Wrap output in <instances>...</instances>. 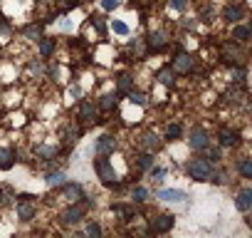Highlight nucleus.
I'll return each mask as SVG.
<instances>
[{
	"mask_svg": "<svg viewBox=\"0 0 252 238\" xmlns=\"http://www.w3.org/2000/svg\"><path fill=\"white\" fill-rule=\"evenodd\" d=\"M13 164H15V154H13V149L0 147V169L8 171V169H13Z\"/></svg>",
	"mask_w": 252,
	"mask_h": 238,
	"instance_id": "393cba45",
	"label": "nucleus"
},
{
	"mask_svg": "<svg viewBox=\"0 0 252 238\" xmlns=\"http://www.w3.org/2000/svg\"><path fill=\"white\" fill-rule=\"evenodd\" d=\"M235 206H237V211L247 213V211L252 208V189H242V191L237 194V198H235Z\"/></svg>",
	"mask_w": 252,
	"mask_h": 238,
	"instance_id": "6ab92c4d",
	"label": "nucleus"
},
{
	"mask_svg": "<svg viewBox=\"0 0 252 238\" xmlns=\"http://www.w3.org/2000/svg\"><path fill=\"white\" fill-rule=\"evenodd\" d=\"M250 38H252L250 25H237V23H235V28H232V40H235V42H240V45H245Z\"/></svg>",
	"mask_w": 252,
	"mask_h": 238,
	"instance_id": "aec40b11",
	"label": "nucleus"
},
{
	"mask_svg": "<svg viewBox=\"0 0 252 238\" xmlns=\"http://www.w3.org/2000/svg\"><path fill=\"white\" fill-rule=\"evenodd\" d=\"M218 144L230 149V147H237L240 144V132L237 129H230V127H220L218 129Z\"/></svg>",
	"mask_w": 252,
	"mask_h": 238,
	"instance_id": "9d476101",
	"label": "nucleus"
},
{
	"mask_svg": "<svg viewBox=\"0 0 252 238\" xmlns=\"http://www.w3.org/2000/svg\"><path fill=\"white\" fill-rule=\"evenodd\" d=\"M111 211H114L116 216H121V221H131V218L136 216V208H134V203H131V206L116 203V206H111Z\"/></svg>",
	"mask_w": 252,
	"mask_h": 238,
	"instance_id": "b1692460",
	"label": "nucleus"
},
{
	"mask_svg": "<svg viewBox=\"0 0 252 238\" xmlns=\"http://www.w3.org/2000/svg\"><path fill=\"white\" fill-rule=\"evenodd\" d=\"M213 18H215L213 5H205V8H203V13H200V20H203V23H213Z\"/></svg>",
	"mask_w": 252,
	"mask_h": 238,
	"instance_id": "58836bf2",
	"label": "nucleus"
},
{
	"mask_svg": "<svg viewBox=\"0 0 252 238\" xmlns=\"http://www.w3.org/2000/svg\"><path fill=\"white\" fill-rule=\"evenodd\" d=\"M188 144L193 152H205V147H210V134L203 127H193L188 134Z\"/></svg>",
	"mask_w": 252,
	"mask_h": 238,
	"instance_id": "0eeeda50",
	"label": "nucleus"
},
{
	"mask_svg": "<svg viewBox=\"0 0 252 238\" xmlns=\"http://www.w3.org/2000/svg\"><path fill=\"white\" fill-rule=\"evenodd\" d=\"M35 211H37V208H35V203H32V201H18V206H15L18 218H20V221H25V223L35 218Z\"/></svg>",
	"mask_w": 252,
	"mask_h": 238,
	"instance_id": "2eb2a0df",
	"label": "nucleus"
},
{
	"mask_svg": "<svg viewBox=\"0 0 252 238\" xmlns=\"http://www.w3.org/2000/svg\"><path fill=\"white\" fill-rule=\"evenodd\" d=\"M237 171H240L242 179H252V159H250V157L237 159Z\"/></svg>",
	"mask_w": 252,
	"mask_h": 238,
	"instance_id": "bb28decb",
	"label": "nucleus"
},
{
	"mask_svg": "<svg viewBox=\"0 0 252 238\" xmlns=\"http://www.w3.org/2000/svg\"><path fill=\"white\" fill-rule=\"evenodd\" d=\"M42 25H45V23H37V25H28V28L23 30V35H25L28 40H40V38H42Z\"/></svg>",
	"mask_w": 252,
	"mask_h": 238,
	"instance_id": "c756f323",
	"label": "nucleus"
},
{
	"mask_svg": "<svg viewBox=\"0 0 252 238\" xmlns=\"http://www.w3.org/2000/svg\"><path fill=\"white\" fill-rule=\"evenodd\" d=\"M84 233H87V236H101V226H99V223H87Z\"/></svg>",
	"mask_w": 252,
	"mask_h": 238,
	"instance_id": "ea45409f",
	"label": "nucleus"
},
{
	"mask_svg": "<svg viewBox=\"0 0 252 238\" xmlns=\"http://www.w3.org/2000/svg\"><path fill=\"white\" fill-rule=\"evenodd\" d=\"M131 201H134V203H146V201H149V189H144V186L131 189Z\"/></svg>",
	"mask_w": 252,
	"mask_h": 238,
	"instance_id": "2f4dec72",
	"label": "nucleus"
},
{
	"mask_svg": "<svg viewBox=\"0 0 252 238\" xmlns=\"http://www.w3.org/2000/svg\"><path fill=\"white\" fill-rule=\"evenodd\" d=\"M37 42H40V55H42V57H50V55H55V47H57V42H55L52 38H40Z\"/></svg>",
	"mask_w": 252,
	"mask_h": 238,
	"instance_id": "a878e982",
	"label": "nucleus"
},
{
	"mask_svg": "<svg viewBox=\"0 0 252 238\" xmlns=\"http://www.w3.org/2000/svg\"><path fill=\"white\" fill-rule=\"evenodd\" d=\"M186 171H188L190 181H208V176L213 171V164L208 159H190L188 166H186Z\"/></svg>",
	"mask_w": 252,
	"mask_h": 238,
	"instance_id": "20e7f679",
	"label": "nucleus"
},
{
	"mask_svg": "<svg viewBox=\"0 0 252 238\" xmlns=\"http://www.w3.org/2000/svg\"><path fill=\"white\" fill-rule=\"evenodd\" d=\"M171 8H176V10L183 13V10L188 8V0H171Z\"/></svg>",
	"mask_w": 252,
	"mask_h": 238,
	"instance_id": "37998d69",
	"label": "nucleus"
},
{
	"mask_svg": "<svg viewBox=\"0 0 252 238\" xmlns=\"http://www.w3.org/2000/svg\"><path fill=\"white\" fill-rule=\"evenodd\" d=\"M94 171H96V176L101 179V184H106V186H114V184L119 181V176H116V169H114V164H111L106 157H99V159H94Z\"/></svg>",
	"mask_w": 252,
	"mask_h": 238,
	"instance_id": "7ed1b4c3",
	"label": "nucleus"
},
{
	"mask_svg": "<svg viewBox=\"0 0 252 238\" xmlns=\"http://www.w3.org/2000/svg\"><path fill=\"white\" fill-rule=\"evenodd\" d=\"M181 134H183V127H181L178 122H173V124H168V127H166V139H168V142L181 139Z\"/></svg>",
	"mask_w": 252,
	"mask_h": 238,
	"instance_id": "7c9ffc66",
	"label": "nucleus"
},
{
	"mask_svg": "<svg viewBox=\"0 0 252 238\" xmlns=\"http://www.w3.org/2000/svg\"><path fill=\"white\" fill-rule=\"evenodd\" d=\"M111 30H114L116 35H129V25L121 23V20H114V23H111Z\"/></svg>",
	"mask_w": 252,
	"mask_h": 238,
	"instance_id": "4c0bfd02",
	"label": "nucleus"
},
{
	"mask_svg": "<svg viewBox=\"0 0 252 238\" xmlns=\"http://www.w3.org/2000/svg\"><path fill=\"white\" fill-rule=\"evenodd\" d=\"M89 25H92L99 35H106V23H104L101 15H92V18H89Z\"/></svg>",
	"mask_w": 252,
	"mask_h": 238,
	"instance_id": "72a5a7b5",
	"label": "nucleus"
},
{
	"mask_svg": "<svg viewBox=\"0 0 252 238\" xmlns=\"http://www.w3.org/2000/svg\"><path fill=\"white\" fill-rule=\"evenodd\" d=\"M171 70H173L176 75H190V72L195 70V57L181 50V52L173 57V65H171Z\"/></svg>",
	"mask_w": 252,
	"mask_h": 238,
	"instance_id": "423d86ee",
	"label": "nucleus"
},
{
	"mask_svg": "<svg viewBox=\"0 0 252 238\" xmlns=\"http://www.w3.org/2000/svg\"><path fill=\"white\" fill-rule=\"evenodd\" d=\"M173 226H176V218L171 213H158V216H154L149 221V231L151 233H168V231H173Z\"/></svg>",
	"mask_w": 252,
	"mask_h": 238,
	"instance_id": "6e6552de",
	"label": "nucleus"
},
{
	"mask_svg": "<svg viewBox=\"0 0 252 238\" xmlns=\"http://www.w3.org/2000/svg\"><path fill=\"white\" fill-rule=\"evenodd\" d=\"M5 201V196H3V189H0V203H3Z\"/></svg>",
	"mask_w": 252,
	"mask_h": 238,
	"instance_id": "49530a36",
	"label": "nucleus"
},
{
	"mask_svg": "<svg viewBox=\"0 0 252 238\" xmlns=\"http://www.w3.org/2000/svg\"><path fill=\"white\" fill-rule=\"evenodd\" d=\"M116 137H111V134H101L99 139H96V144H94V152H96V157H111L114 152H116Z\"/></svg>",
	"mask_w": 252,
	"mask_h": 238,
	"instance_id": "1a4fd4ad",
	"label": "nucleus"
},
{
	"mask_svg": "<svg viewBox=\"0 0 252 238\" xmlns=\"http://www.w3.org/2000/svg\"><path fill=\"white\" fill-rule=\"evenodd\" d=\"M116 102H119V94H116V92H109V94H101V97H99L96 107H99L101 112H111V109L116 107Z\"/></svg>",
	"mask_w": 252,
	"mask_h": 238,
	"instance_id": "4be33fe9",
	"label": "nucleus"
},
{
	"mask_svg": "<svg viewBox=\"0 0 252 238\" xmlns=\"http://www.w3.org/2000/svg\"><path fill=\"white\" fill-rule=\"evenodd\" d=\"M64 179H67V176H64L62 171H50V174L45 176V184H47L50 189H60V186L64 184Z\"/></svg>",
	"mask_w": 252,
	"mask_h": 238,
	"instance_id": "cd10ccee",
	"label": "nucleus"
},
{
	"mask_svg": "<svg viewBox=\"0 0 252 238\" xmlns=\"http://www.w3.org/2000/svg\"><path fill=\"white\" fill-rule=\"evenodd\" d=\"M129 52H131V60H129V62H139V60H144V57L149 55V50H146V42H144L141 38H136V40L129 45Z\"/></svg>",
	"mask_w": 252,
	"mask_h": 238,
	"instance_id": "a211bd4d",
	"label": "nucleus"
},
{
	"mask_svg": "<svg viewBox=\"0 0 252 238\" xmlns=\"http://www.w3.org/2000/svg\"><path fill=\"white\" fill-rule=\"evenodd\" d=\"M156 79H158L163 87H173V84H176V72L171 70V65H168V67H161V70L156 72Z\"/></svg>",
	"mask_w": 252,
	"mask_h": 238,
	"instance_id": "412c9836",
	"label": "nucleus"
},
{
	"mask_svg": "<svg viewBox=\"0 0 252 238\" xmlns=\"http://www.w3.org/2000/svg\"><path fill=\"white\" fill-rule=\"evenodd\" d=\"M52 5H57L62 13H69V10H74V8L82 5V0H52Z\"/></svg>",
	"mask_w": 252,
	"mask_h": 238,
	"instance_id": "c85d7f7f",
	"label": "nucleus"
},
{
	"mask_svg": "<svg viewBox=\"0 0 252 238\" xmlns=\"http://www.w3.org/2000/svg\"><path fill=\"white\" fill-rule=\"evenodd\" d=\"M60 189H62V198L69 201V203H74V201H79V198L84 196V186H82V184H69V181H64Z\"/></svg>",
	"mask_w": 252,
	"mask_h": 238,
	"instance_id": "f8f14e48",
	"label": "nucleus"
},
{
	"mask_svg": "<svg viewBox=\"0 0 252 238\" xmlns=\"http://www.w3.org/2000/svg\"><path fill=\"white\" fill-rule=\"evenodd\" d=\"M242 18H245V8L240 3H232L222 10V20H227V23H240Z\"/></svg>",
	"mask_w": 252,
	"mask_h": 238,
	"instance_id": "f3484780",
	"label": "nucleus"
},
{
	"mask_svg": "<svg viewBox=\"0 0 252 238\" xmlns=\"http://www.w3.org/2000/svg\"><path fill=\"white\" fill-rule=\"evenodd\" d=\"M101 8L104 10H116L119 8V0H101Z\"/></svg>",
	"mask_w": 252,
	"mask_h": 238,
	"instance_id": "79ce46f5",
	"label": "nucleus"
},
{
	"mask_svg": "<svg viewBox=\"0 0 252 238\" xmlns=\"http://www.w3.org/2000/svg\"><path fill=\"white\" fill-rule=\"evenodd\" d=\"M126 97H129L134 104H139V107H144V104H146V94H144V92H134V89H131Z\"/></svg>",
	"mask_w": 252,
	"mask_h": 238,
	"instance_id": "c9c22d12",
	"label": "nucleus"
},
{
	"mask_svg": "<svg viewBox=\"0 0 252 238\" xmlns=\"http://www.w3.org/2000/svg\"><path fill=\"white\" fill-rule=\"evenodd\" d=\"M136 164H139L141 171H149V169L154 166V154H151V152H144V154L136 159Z\"/></svg>",
	"mask_w": 252,
	"mask_h": 238,
	"instance_id": "473e14b6",
	"label": "nucleus"
},
{
	"mask_svg": "<svg viewBox=\"0 0 252 238\" xmlns=\"http://www.w3.org/2000/svg\"><path fill=\"white\" fill-rule=\"evenodd\" d=\"M156 196H158L161 201H168V203H178V201H186V198H188V194L181 191V189H161Z\"/></svg>",
	"mask_w": 252,
	"mask_h": 238,
	"instance_id": "4468645a",
	"label": "nucleus"
},
{
	"mask_svg": "<svg viewBox=\"0 0 252 238\" xmlns=\"http://www.w3.org/2000/svg\"><path fill=\"white\" fill-rule=\"evenodd\" d=\"M69 94H72V97H82V87H77V84L69 87Z\"/></svg>",
	"mask_w": 252,
	"mask_h": 238,
	"instance_id": "a18cd8bd",
	"label": "nucleus"
},
{
	"mask_svg": "<svg viewBox=\"0 0 252 238\" xmlns=\"http://www.w3.org/2000/svg\"><path fill=\"white\" fill-rule=\"evenodd\" d=\"M151 171V176H154V181H163V176H166V169H149Z\"/></svg>",
	"mask_w": 252,
	"mask_h": 238,
	"instance_id": "a19ab883",
	"label": "nucleus"
},
{
	"mask_svg": "<svg viewBox=\"0 0 252 238\" xmlns=\"http://www.w3.org/2000/svg\"><path fill=\"white\" fill-rule=\"evenodd\" d=\"M144 42H146V50H149V52H163V50H168V45H171L166 30H151Z\"/></svg>",
	"mask_w": 252,
	"mask_h": 238,
	"instance_id": "39448f33",
	"label": "nucleus"
},
{
	"mask_svg": "<svg viewBox=\"0 0 252 238\" xmlns=\"http://www.w3.org/2000/svg\"><path fill=\"white\" fill-rule=\"evenodd\" d=\"M220 60H222L225 65H230V67H235V65H245V52L240 50V42L227 40V42L222 45V50H220Z\"/></svg>",
	"mask_w": 252,
	"mask_h": 238,
	"instance_id": "f03ea898",
	"label": "nucleus"
},
{
	"mask_svg": "<svg viewBox=\"0 0 252 238\" xmlns=\"http://www.w3.org/2000/svg\"><path fill=\"white\" fill-rule=\"evenodd\" d=\"M205 149H208V157H205V159H208L210 164H220V161H222V154H220V149H210V147H205Z\"/></svg>",
	"mask_w": 252,
	"mask_h": 238,
	"instance_id": "e433bc0d",
	"label": "nucleus"
},
{
	"mask_svg": "<svg viewBox=\"0 0 252 238\" xmlns=\"http://www.w3.org/2000/svg\"><path fill=\"white\" fill-rule=\"evenodd\" d=\"M32 152H35V157H40L42 161H47V159H55V157H57V147H55V144H37Z\"/></svg>",
	"mask_w": 252,
	"mask_h": 238,
	"instance_id": "5701e85b",
	"label": "nucleus"
},
{
	"mask_svg": "<svg viewBox=\"0 0 252 238\" xmlns=\"http://www.w3.org/2000/svg\"><path fill=\"white\" fill-rule=\"evenodd\" d=\"M131 89H134V77H131L129 72H121V75L116 77V94L124 97V94H129Z\"/></svg>",
	"mask_w": 252,
	"mask_h": 238,
	"instance_id": "dca6fc26",
	"label": "nucleus"
},
{
	"mask_svg": "<svg viewBox=\"0 0 252 238\" xmlns=\"http://www.w3.org/2000/svg\"><path fill=\"white\" fill-rule=\"evenodd\" d=\"M139 147H141L144 152H151V154H156V152L163 147V139H161L156 132H146V134L139 139Z\"/></svg>",
	"mask_w": 252,
	"mask_h": 238,
	"instance_id": "9b49d317",
	"label": "nucleus"
},
{
	"mask_svg": "<svg viewBox=\"0 0 252 238\" xmlns=\"http://www.w3.org/2000/svg\"><path fill=\"white\" fill-rule=\"evenodd\" d=\"M77 122H96V107H94L89 99H82V102H79Z\"/></svg>",
	"mask_w": 252,
	"mask_h": 238,
	"instance_id": "ddd939ff",
	"label": "nucleus"
},
{
	"mask_svg": "<svg viewBox=\"0 0 252 238\" xmlns=\"http://www.w3.org/2000/svg\"><path fill=\"white\" fill-rule=\"evenodd\" d=\"M5 33H10V25L5 20H0V35H5Z\"/></svg>",
	"mask_w": 252,
	"mask_h": 238,
	"instance_id": "c03bdc74",
	"label": "nucleus"
},
{
	"mask_svg": "<svg viewBox=\"0 0 252 238\" xmlns=\"http://www.w3.org/2000/svg\"><path fill=\"white\" fill-rule=\"evenodd\" d=\"M208 181H213L215 186H222V184L227 181V174H225V171H210V176H208Z\"/></svg>",
	"mask_w": 252,
	"mask_h": 238,
	"instance_id": "f704fd0d",
	"label": "nucleus"
},
{
	"mask_svg": "<svg viewBox=\"0 0 252 238\" xmlns=\"http://www.w3.org/2000/svg\"><path fill=\"white\" fill-rule=\"evenodd\" d=\"M92 203H94V198L82 196L79 201H74L72 206H67V208L60 213V221H62L64 226H77V223H82V221H84V213L92 208Z\"/></svg>",
	"mask_w": 252,
	"mask_h": 238,
	"instance_id": "f257e3e1",
	"label": "nucleus"
}]
</instances>
